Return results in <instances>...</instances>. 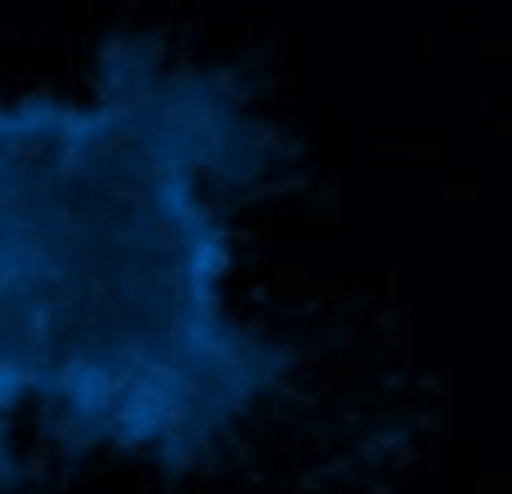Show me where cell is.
Here are the masks:
<instances>
[{"label": "cell", "mask_w": 512, "mask_h": 494, "mask_svg": "<svg viewBox=\"0 0 512 494\" xmlns=\"http://www.w3.org/2000/svg\"><path fill=\"white\" fill-rule=\"evenodd\" d=\"M90 104H0V423L50 400L59 288L90 203Z\"/></svg>", "instance_id": "obj_1"}]
</instances>
